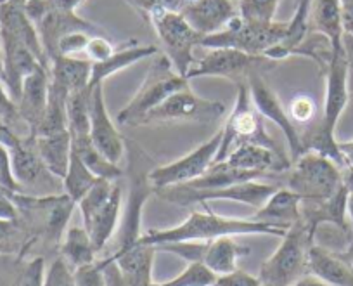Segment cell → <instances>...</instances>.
Instances as JSON below:
<instances>
[{
	"label": "cell",
	"instance_id": "cell-30",
	"mask_svg": "<svg viewBox=\"0 0 353 286\" xmlns=\"http://www.w3.org/2000/svg\"><path fill=\"white\" fill-rule=\"evenodd\" d=\"M310 30L327 37L334 49L345 46L341 0H314L310 12Z\"/></svg>",
	"mask_w": 353,
	"mask_h": 286
},
{
	"label": "cell",
	"instance_id": "cell-52",
	"mask_svg": "<svg viewBox=\"0 0 353 286\" xmlns=\"http://www.w3.org/2000/svg\"><path fill=\"white\" fill-rule=\"evenodd\" d=\"M341 184L346 191L353 193V165L352 163H346L341 166Z\"/></svg>",
	"mask_w": 353,
	"mask_h": 286
},
{
	"label": "cell",
	"instance_id": "cell-25",
	"mask_svg": "<svg viewBox=\"0 0 353 286\" xmlns=\"http://www.w3.org/2000/svg\"><path fill=\"white\" fill-rule=\"evenodd\" d=\"M253 217L276 229L288 231L301 220V198L290 187L281 186L260 209H256Z\"/></svg>",
	"mask_w": 353,
	"mask_h": 286
},
{
	"label": "cell",
	"instance_id": "cell-32",
	"mask_svg": "<svg viewBox=\"0 0 353 286\" xmlns=\"http://www.w3.org/2000/svg\"><path fill=\"white\" fill-rule=\"evenodd\" d=\"M59 255L73 271L97 260V251L90 240V234L83 226H74L66 231L59 245Z\"/></svg>",
	"mask_w": 353,
	"mask_h": 286
},
{
	"label": "cell",
	"instance_id": "cell-40",
	"mask_svg": "<svg viewBox=\"0 0 353 286\" xmlns=\"http://www.w3.org/2000/svg\"><path fill=\"white\" fill-rule=\"evenodd\" d=\"M216 274L203 264L189 262L184 271L175 278L163 283H152V286H213Z\"/></svg>",
	"mask_w": 353,
	"mask_h": 286
},
{
	"label": "cell",
	"instance_id": "cell-59",
	"mask_svg": "<svg viewBox=\"0 0 353 286\" xmlns=\"http://www.w3.org/2000/svg\"><path fill=\"white\" fill-rule=\"evenodd\" d=\"M234 2H237V4H239V0H234Z\"/></svg>",
	"mask_w": 353,
	"mask_h": 286
},
{
	"label": "cell",
	"instance_id": "cell-21",
	"mask_svg": "<svg viewBox=\"0 0 353 286\" xmlns=\"http://www.w3.org/2000/svg\"><path fill=\"white\" fill-rule=\"evenodd\" d=\"M182 15L196 32L205 37L225 28L239 16V8L234 0H189Z\"/></svg>",
	"mask_w": 353,
	"mask_h": 286
},
{
	"label": "cell",
	"instance_id": "cell-17",
	"mask_svg": "<svg viewBox=\"0 0 353 286\" xmlns=\"http://www.w3.org/2000/svg\"><path fill=\"white\" fill-rule=\"evenodd\" d=\"M248 88H250L251 99H253L256 110L263 115V118H269L270 122H274L284 134L288 144H290V158L291 163H293L294 160H298L303 155L300 128L293 124L288 110L281 104L276 92L267 85L263 75H253L248 80Z\"/></svg>",
	"mask_w": 353,
	"mask_h": 286
},
{
	"label": "cell",
	"instance_id": "cell-45",
	"mask_svg": "<svg viewBox=\"0 0 353 286\" xmlns=\"http://www.w3.org/2000/svg\"><path fill=\"white\" fill-rule=\"evenodd\" d=\"M0 187L9 193H21V187L12 172L11 151L4 142H0Z\"/></svg>",
	"mask_w": 353,
	"mask_h": 286
},
{
	"label": "cell",
	"instance_id": "cell-56",
	"mask_svg": "<svg viewBox=\"0 0 353 286\" xmlns=\"http://www.w3.org/2000/svg\"><path fill=\"white\" fill-rule=\"evenodd\" d=\"M346 216H348L350 224V243L353 241V193L348 195V202H346Z\"/></svg>",
	"mask_w": 353,
	"mask_h": 286
},
{
	"label": "cell",
	"instance_id": "cell-15",
	"mask_svg": "<svg viewBox=\"0 0 353 286\" xmlns=\"http://www.w3.org/2000/svg\"><path fill=\"white\" fill-rule=\"evenodd\" d=\"M220 144H222V131L215 132L213 137H210L208 141L199 144L198 148L192 149L182 158L175 160L168 165L154 166L149 172V180L154 186V191L163 189V187L179 186V184H188L198 179L213 165Z\"/></svg>",
	"mask_w": 353,
	"mask_h": 286
},
{
	"label": "cell",
	"instance_id": "cell-34",
	"mask_svg": "<svg viewBox=\"0 0 353 286\" xmlns=\"http://www.w3.org/2000/svg\"><path fill=\"white\" fill-rule=\"evenodd\" d=\"M68 97H70V92L63 85L50 80L47 110L37 135L59 134V132L68 131Z\"/></svg>",
	"mask_w": 353,
	"mask_h": 286
},
{
	"label": "cell",
	"instance_id": "cell-49",
	"mask_svg": "<svg viewBox=\"0 0 353 286\" xmlns=\"http://www.w3.org/2000/svg\"><path fill=\"white\" fill-rule=\"evenodd\" d=\"M213 286H261V281L258 276H251L241 269H236L227 274L216 276Z\"/></svg>",
	"mask_w": 353,
	"mask_h": 286
},
{
	"label": "cell",
	"instance_id": "cell-48",
	"mask_svg": "<svg viewBox=\"0 0 353 286\" xmlns=\"http://www.w3.org/2000/svg\"><path fill=\"white\" fill-rule=\"evenodd\" d=\"M113 53V42L106 35H94L88 40L85 57H88L90 61H103L110 57Z\"/></svg>",
	"mask_w": 353,
	"mask_h": 286
},
{
	"label": "cell",
	"instance_id": "cell-37",
	"mask_svg": "<svg viewBox=\"0 0 353 286\" xmlns=\"http://www.w3.org/2000/svg\"><path fill=\"white\" fill-rule=\"evenodd\" d=\"M99 177L88 169L77 153H71V162L68 166V172L63 179V189L74 203L80 202L88 191L96 186Z\"/></svg>",
	"mask_w": 353,
	"mask_h": 286
},
{
	"label": "cell",
	"instance_id": "cell-24",
	"mask_svg": "<svg viewBox=\"0 0 353 286\" xmlns=\"http://www.w3.org/2000/svg\"><path fill=\"white\" fill-rule=\"evenodd\" d=\"M223 162L236 169L253 170V172H284L291 169V160L284 153H277L265 146L253 142H241L229 153Z\"/></svg>",
	"mask_w": 353,
	"mask_h": 286
},
{
	"label": "cell",
	"instance_id": "cell-31",
	"mask_svg": "<svg viewBox=\"0 0 353 286\" xmlns=\"http://www.w3.org/2000/svg\"><path fill=\"white\" fill-rule=\"evenodd\" d=\"M50 80L63 85L68 92L81 90L88 87L92 61L81 56H59L50 63Z\"/></svg>",
	"mask_w": 353,
	"mask_h": 286
},
{
	"label": "cell",
	"instance_id": "cell-46",
	"mask_svg": "<svg viewBox=\"0 0 353 286\" xmlns=\"http://www.w3.org/2000/svg\"><path fill=\"white\" fill-rule=\"evenodd\" d=\"M88 32H71L68 35H64L59 42V56H85V50H87L88 40H90Z\"/></svg>",
	"mask_w": 353,
	"mask_h": 286
},
{
	"label": "cell",
	"instance_id": "cell-12",
	"mask_svg": "<svg viewBox=\"0 0 353 286\" xmlns=\"http://www.w3.org/2000/svg\"><path fill=\"white\" fill-rule=\"evenodd\" d=\"M156 250L168 251L184 258L185 262L203 264L216 276L227 274L237 269V260L244 255H250V247L237 243L234 236L215 238L210 241H176V243H163Z\"/></svg>",
	"mask_w": 353,
	"mask_h": 286
},
{
	"label": "cell",
	"instance_id": "cell-18",
	"mask_svg": "<svg viewBox=\"0 0 353 286\" xmlns=\"http://www.w3.org/2000/svg\"><path fill=\"white\" fill-rule=\"evenodd\" d=\"M90 139L96 148L106 156L110 162L120 163L123 158L127 142L125 137L114 127L104 99V84L96 85L90 94Z\"/></svg>",
	"mask_w": 353,
	"mask_h": 286
},
{
	"label": "cell",
	"instance_id": "cell-8",
	"mask_svg": "<svg viewBox=\"0 0 353 286\" xmlns=\"http://www.w3.org/2000/svg\"><path fill=\"white\" fill-rule=\"evenodd\" d=\"M341 186V166L327 156L307 151L291 163L286 187L294 191L301 202L327 200Z\"/></svg>",
	"mask_w": 353,
	"mask_h": 286
},
{
	"label": "cell",
	"instance_id": "cell-51",
	"mask_svg": "<svg viewBox=\"0 0 353 286\" xmlns=\"http://www.w3.org/2000/svg\"><path fill=\"white\" fill-rule=\"evenodd\" d=\"M343 8V26L345 33L353 35V0H341Z\"/></svg>",
	"mask_w": 353,
	"mask_h": 286
},
{
	"label": "cell",
	"instance_id": "cell-43",
	"mask_svg": "<svg viewBox=\"0 0 353 286\" xmlns=\"http://www.w3.org/2000/svg\"><path fill=\"white\" fill-rule=\"evenodd\" d=\"M43 286H78L77 279H74V271L61 255H57L47 269Z\"/></svg>",
	"mask_w": 353,
	"mask_h": 286
},
{
	"label": "cell",
	"instance_id": "cell-22",
	"mask_svg": "<svg viewBox=\"0 0 353 286\" xmlns=\"http://www.w3.org/2000/svg\"><path fill=\"white\" fill-rule=\"evenodd\" d=\"M2 46H4V84L12 99L18 101L25 78L43 64L21 40L6 32H2Z\"/></svg>",
	"mask_w": 353,
	"mask_h": 286
},
{
	"label": "cell",
	"instance_id": "cell-14",
	"mask_svg": "<svg viewBox=\"0 0 353 286\" xmlns=\"http://www.w3.org/2000/svg\"><path fill=\"white\" fill-rule=\"evenodd\" d=\"M11 151L12 172L21 193L33 196H49L64 193L63 180L54 175L40 158L33 137H18L8 146Z\"/></svg>",
	"mask_w": 353,
	"mask_h": 286
},
{
	"label": "cell",
	"instance_id": "cell-39",
	"mask_svg": "<svg viewBox=\"0 0 353 286\" xmlns=\"http://www.w3.org/2000/svg\"><path fill=\"white\" fill-rule=\"evenodd\" d=\"M0 122L8 125L12 132H16L21 137H28V135L32 137L28 125L23 122L21 115L18 111V104L11 97L2 78H0Z\"/></svg>",
	"mask_w": 353,
	"mask_h": 286
},
{
	"label": "cell",
	"instance_id": "cell-60",
	"mask_svg": "<svg viewBox=\"0 0 353 286\" xmlns=\"http://www.w3.org/2000/svg\"><path fill=\"white\" fill-rule=\"evenodd\" d=\"M188 2H189V0H188Z\"/></svg>",
	"mask_w": 353,
	"mask_h": 286
},
{
	"label": "cell",
	"instance_id": "cell-20",
	"mask_svg": "<svg viewBox=\"0 0 353 286\" xmlns=\"http://www.w3.org/2000/svg\"><path fill=\"white\" fill-rule=\"evenodd\" d=\"M49 68L39 66L25 78L19 99L16 101L19 115H21L23 122L28 125L32 137L37 135V131H39L43 115H46L47 101H49Z\"/></svg>",
	"mask_w": 353,
	"mask_h": 286
},
{
	"label": "cell",
	"instance_id": "cell-47",
	"mask_svg": "<svg viewBox=\"0 0 353 286\" xmlns=\"http://www.w3.org/2000/svg\"><path fill=\"white\" fill-rule=\"evenodd\" d=\"M127 2L135 9V11L141 12L142 16H145V18H148L149 12L156 8L182 12V9L188 4V0H127Z\"/></svg>",
	"mask_w": 353,
	"mask_h": 286
},
{
	"label": "cell",
	"instance_id": "cell-11",
	"mask_svg": "<svg viewBox=\"0 0 353 286\" xmlns=\"http://www.w3.org/2000/svg\"><path fill=\"white\" fill-rule=\"evenodd\" d=\"M134 151L128 155V179H130V189H128L127 209L123 212V224H121L120 241L114 251H123L135 247L141 241V222L144 205L151 193H154V186L149 180V172L152 169L151 160L139 149V146H132Z\"/></svg>",
	"mask_w": 353,
	"mask_h": 286
},
{
	"label": "cell",
	"instance_id": "cell-4",
	"mask_svg": "<svg viewBox=\"0 0 353 286\" xmlns=\"http://www.w3.org/2000/svg\"><path fill=\"white\" fill-rule=\"evenodd\" d=\"M315 243L303 220L286 231L277 250L261 264V286H293L308 274V250Z\"/></svg>",
	"mask_w": 353,
	"mask_h": 286
},
{
	"label": "cell",
	"instance_id": "cell-3",
	"mask_svg": "<svg viewBox=\"0 0 353 286\" xmlns=\"http://www.w3.org/2000/svg\"><path fill=\"white\" fill-rule=\"evenodd\" d=\"M188 78L173 68L172 61L165 54H156L135 95L118 113L120 125H139L151 110L165 103L170 95L189 87Z\"/></svg>",
	"mask_w": 353,
	"mask_h": 286
},
{
	"label": "cell",
	"instance_id": "cell-54",
	"mask_svg": "<svg viewBox=\"0 0 353 286\" xmlns=\"http://www.w3.org/2000/svg\"><path fill=\"white\" fill-rule=\"evenodd\" d=\"M16 137H18V134L12 132L8 125H4L2 122H0V142H4L6 146H9Z\"/></svg>",
	"mask_w": 353,
	"mask_h": 286
},
{
	"label": "cell",
	"instance_id": "cell-50",
	"mask_svg": "<svg viewBox=\"0 0 353 286\" xmlns=\"http://www.w3.org/2000/svg\"><path fill=\"white\" fill-rule=\"evenodd\" d=\"M0 219H18V210L9 196V191L0 187Z\"/></svg>",
	"mask_w": 353,
	"mask_h": 286
},
{
	"label": "cell",
	"instance_id": "cell-16",
	"mask_svg": "<svg viewBox=\"0 0 353 286\" xmlns=\"http://www.w3.org/2000/svg\"><path fill=\"white\" fill-rule=\"evenodd\" d=\"M350 64L346 57L345 46L334 49L331 61L322 75L325 77V95H324V108L319 118V125L327 135L334 137L336 125L345 111L346 104L350 99L348 90V78H350Z\"/></svg>",
	"mask_w": 353,
	"mask_h": 286
},
{
	"label": "cell",
	"instance_id": "cell-58",
	"mask_svg": "<svg viewBox=\"0 0 353 286\" xmlns=\"http://www.w3.org/2000/svg\"><path fill=\"white\" fill-rule=\"evenodd\" d=\"M350 257H352V260H353V241H352V243H350Z\"/></svg>",
	"mask_w": 353,
	"mask_h": 286
},
{
	"label": "cell",
	"instance_id": "cell-2",
	"mask_svg": "<svg viewBox=\"0 0 353 286\" xmlns=\"http://www.w3.org/2000/svg\"><path fill=\"white\" fill-rule=\"evenodd\" d=\"M9 196L18 210V219L28 227L37 243L59 248L77 203L66 193L49 196L9 193Z\"/></svg>",
	"mask_w": 353,
	"mask_h": 286
},
{
	"label": "cell",
	"instance_id": "cell-27",
	"mask_svg": "<svg viewBox=\"0 0 353 286\" xmlns=\"http://www.w3.org/2000/svg\"><path fill=\"white\" fill-rule=\"evenodd\" d=\"M158 54V47L151 44L130 42L121 49L114 50L110 57L103 61H92V73H90V82L88 88H94L96 85L104 84L110 77L117 75L118 71H123L125 68H130L132 64Z\"/></svg>",
	"mask_w": 353,
	"mask_h": 286
},
{
	"label": "cell",
	"instance_id": "cell-28",
	"mask_svg": "<svg viewBox=\"0 0 353 286\" xmlns=\"http://www.w3.org/2000/svg\"><path fill=\"white\" fill-rule=\"evenodd\" d=\"M121 195H123V186H121V180H117L110 200L97 210L96 216L90 219V222L83 226L90 234V240H92L97 254L110 245L114 233H117L121 217V200H123Z\"/></svg>",
	"mask_w": 353,
	"mask_h": 286
},
{
	"label": "cell",
	"instance_id": "cell-5",
	"mask_svg": "<svg viewBox=\"0 0 353 286\" xmlns=\"http://www.w3.org/2000/svg\"><path fill=\"white\" fill-rule=\"evenodd\" d=\"M288 33V21H250L241 16L229 23L220 32L205 35L199 46L206 49H237L248 54L265 56L270 49L279 46Z\"/></svg>",
	"mask_w": 353,
	"mask_h": 286
},
{
	"label": "cell",
	"instance_id": "cell-19",
	"mask_svg": "<svg viewBox=\"0 0 353 286\" xmlns=\"http://www.w3.org/2000/svg\"><path fill=\"white\" fill-rule=\"evenodd\" d=\"M35 25L49 63L59 57V42L68 33L81 30L90 35H106L99 25L77 16V11H49Z\"/></svg>",
	"mask_w": 353,
	"mask_h": 286
},
{
	"label": "cell",
	"instance_id": "cell-41",
	"mask_svg": "<svg viewBox=\"0 0 353 286\" xmlns=\"http://www.w3.org/2000/svg\"><path fill=\"white\" fill-rule=\"evenodd\" d=\"M239 16L250 21H274L279 0H239Z\"/></svg>",
	"mask_w": 353,
	"mask_h": 286
},
{
	"label": "cell",
	"instance_id": "cell-44",
	"mask_svg": "<svg viewBox=\"0 0 353 286\" xmlns=\"http://www.w3.org/2000/svg\"><path fill=\"white\" fill-rule=\"evenodd\" d=\"M74 279H77L78 286H108L103 260H96L92 264L77 269Z\"/></svg>",
	"mask_w": 353,
	"mask_h": 286
},
{
	"label": "cell",
	"instance_id": "cell-1",
	"mask_svg": "<svg viewBox=\"0 0 353 286\" xmlns=\"http://www.w3.org/2000/svg\"><path fill=\"white\" fill-rule=\"evenodd\" d=\"M206 212H191L188 219L176 226L166 229H151L142 234L141 243L158 247L163 243H176V241H210L222 236H246V234H263V236L283 238L286 231L276 229L269 224L251 219H237V217L216 216L210 203H203Z\"/></svg>",
	"mask_w": 353,
	"mask_h": 286
},
{
	"label": "cell",
	"instance_id": "cell-9",
	"mask_svg": "<svg viewBox=\"0 0 353 286\" xmlns=\"http://www.w3.org/2000/svg\"><path fill=\"white\" fill-rule=\"evenodd\" d=\"M159 44H161L163 54L172 61L182 77L188 78L189 70L194 64V47L199 46L203 35L196 32L182 12L170 11V9L156 8L148 15Z\"/></svg>",
	"mask_w": 353,
	"mask_h": 286
},
{
	"label": "cell",
	"instance_id": "cell-42",
	"mask_svg": "<svg viewBox=\"0 0 353 286\" xmlns=\"http://www.w3.org/2000/svg\"><path fill=\"white\" fill-rule=\"evenodd\" d=\"M288 113H290V118L298 128H303L310 125L312 122L317 120V104H315L314 97H310V95L298 94L290 101Z\"/></svg>",
	"mask_w": 353,
	"mask_h": 286
},
{
	"label": "cell",
	"instance_id": "cell-23",
	"mask_svg": "<svg viewBox=\"0 0 353 286\" xmlns=\"http://www.w3.org/2000/svg\"><path fill=\"white\" fill-rule=\"evenodd\" d=\"M346 202H348V191L341 186V189L327 200L319 202H301V220L308 229L310 236L315 240L319 226L332 224L341 231H350L348 216H346Z\"/></svg>",
	"mask_w": 353,
	"mask_h": 286
},
{
	"label": "cell",
	"instance_id": "cell-36",
	"mask_svg": "<svg viewBox=\"0 0 353 286\" xmlns=\"http://www.w3.org/2000/svg\"><path fill=\"white\" fill-rule=\"evenodd\" d=\"M35 245V238L21 220L0 219V255L26 257Z\"/></svg>",
	"mask_w": 353,
	"mask_h": 286
},
{
	"label": "cell",
	"instance_id": "cell-13",
	"mask_svg": "<svg viewBox=\"0 0 353 286\" xmlns=\"http://www.w3.org/2000/svg\"><path fill=\"white\" fill-rule=\"evenodd\" d=\"M225 115V104L220 101L203 99L189 87L175 92L149 111L139 125L149 124H213Z\"/></svg>",
	"mask_w": 353,
	"mask_h": 286
},
{
	"label": "cell",
	"instance_id": "cell-6",
	"mask_svg": "<svg viewBox=\"0 0 353 286\" xmlns=\"http://www.w3.org/2000/svg\"><path fill=\"white\" fill-rule=\"evenodd\" d=\"M279 187V184L248 180V182H237L225 187H213V189H194V187L179 184V186L156 189L154 193L165 202L181 207L203 205V203L210 202H236L253 207V209H260Z\"/></svg>",
	"mask_w": 353,
	"mask_h": 286
},
{
	"label": "cell",
	"instance_id": "cell-26",
	"mask_svg": "<svg viewBox=\"0 0 353 286\" xmlns=\"http://www.w3.org/2000/svg\"><path fill=\"white\" fill-rule=\"evenodd\" d=\"M308 274L329 286H353V267L345 257L314 243L308 250Z\"/></svg>",
	"mask_w": 353,
	"mask_h": 286
},
{
	"label": "cell",
	"instance_id": "cell-10",
	"mask_svg": "<svg viewBox=\"0 0 353 286\" xmlns=\"http://www.w3.org/2000/svg\"><path fill=\"white\" fill-rule=\"evenodd\" d=\"M277 61L267 56L248 54L237 49H210V53L196 61L188 73V80L203 77L225 78L236 85H246L253 75H263L272 70Z\"/></svg>",
	"mask_w": 353,
	"mask_h": 286
},
{
	"label": "cell",
	"instance_id": "cell-29",
	"mask_svg": "<svg viewBox=\"0 0 353 286\" xmlns=\"http://www.w3.org/2000/svg\"><path fill=\"white\" fill-rule=\"evenodd\" d=\"M33 142H35L37 151H39L40 158L46 163L47 169L63 180L68 172V166H70L71 153H73L70 131L50 135H35Z\"/></svg>",
	"mask_w": 353,
	"mask_h": 286
},
{
	"label": "cell",
	"instance_id": "cell-7",
	"mask_svg": "<svg viewBox=\"0 0 353 286\" xmlns=\"http://www.w3.org/2000/svg\"><path fill=\"white\" fill-rule=\"evenodd\" d=\"M241 142H253V144H260L277 153H283L272 135L269 134V131L265 128L263 115L254 106L248 84L237 85L236 104L222 128V144H220L213 163L223 162L229 153Z\"/></svg>",
	"mask_w": 353,
	"mask_h": 286
},
{
	"label": "cell",
	"instance_id": "cell-35",
	"mask_svg": "<svg viewBox=\"0 0 353 286\" xmlns=\"http://www.w3.org/2000/svg\"><path fill=\"white\" fill-rule=\"evenodd\" d=\"M73 142V153H77L81 158V162L92 170L99 179H108V180H120L123 177V170L117 165V163L110 162L99 149L96 148V144L92 142L90 135H85V137H71Z\"/></svg>",
	"mask_w": 353,
	"mask_h": 286
},
{
	"label": "cell",
	"instance_id": "cell-57",
	"mask_svg": "<svg viewBox=\"0 0 353 286\" xmlns=\"http://www.w3.org/2000/svg\"><path fill=\"white\" fill-rule=\"evenodd\" d=\"M0 78L4 80V46H2V32H0Z\"/></svg>",
	"mask_w": 353,
	"mask_h": 286
},
{
	"label": "cell",
	"instance_id": "cell-33",
	"mask_svg": "<svg viewBox=\"0 0 353 286\" xmlns=\"http://www.w3.org/2000/svg\"><path fill=\"white\" fill-rule=\"evenodd\" d=\"M265 175L267 173L236 169V166L229 165L227 162H219L213 163L198 179L191 180V182L184 184V186L194 187V189H213V187H225L230 186V184L248 182V180H261Z\"/></svg>",
	"mask_w": 353,
	"mask_h": 286
},
{
	"label": "cell",
	"instance_id": "cell-38",
	"mask_svg": "<svg viewBox=\"0 0 353 286\" xmlns=\"http://www.w3.org/2000/svg\"><path fill=\"white\" fill-rule=\"evenodd\" d=\"M117 180H108V179H99L96 182V186L88 191L87 195L77 203V207L80 209L81 213V222L83 226H87L90 222L94 216H96L97 210L104 205V203L110 200L111 193H113V187Z\"/></svg>",
	"mask_w": 353,
	"mask_h": 286
},
{
	"label": "cell",
	"instance_id": "cell-53",
	"mask_svg": "<svg viewBox=\"0 0 353 286\" xmlns=\"http://www.w3.org/2000/svg\"><path fill=\"white\" fill-rule=\"evenodd\" d=\"M339 151H341L345 163H352L353 165V139L352 141H338Z\"/></svg>",
	"mask_w": 353,
	"mask_h": 286
},
{
	"label": "cell",
	"instance_id": "cell-55",
	"mask_svg": "<svg viewBox=\"0 0 353 286\" xmlns=\"http://www.w3.org/2000/svg\"><path fill=\"white\" fill-rule=\"evenodd\" d=\"M345 50H346V57H348V64H350V70H353V35H348L345 33Z\"/></svg>",
	"mask_w": 353,
	"mask_h": 286
}]
</instances>
